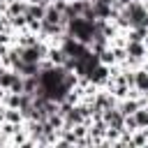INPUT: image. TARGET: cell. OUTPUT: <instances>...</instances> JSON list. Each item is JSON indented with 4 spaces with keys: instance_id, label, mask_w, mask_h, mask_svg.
<instances>
[{
    "instance_id": "3",
    "label": "cell",
    "mask_w": 148,
    "mask_h": 148,
    "mask_svg": "<svg viewBox=\"0 0 148 148\" xmlns=\"http://www.w3.org/2000/svg\"><path fill=\"white\" fill-rule=\"evenodd\" d=\"M106 79H109V67H106L104 62H99V65H97V67H95V69L88 74V81H90L92 86H97V83H104Z\"/></svg>"
},
{
    "instance_id": "4",
    "label": "cell",
    "mask_w": 148,
    "mask_h": 148,
    "mask_svg": "<svg viewBox=\"0 0 148 148\" xmlns=\"http://www.w3.org/2000/svg\"><path fill=\"white\" fill-rule=\"evenodd\" d=\"M134 88L143 95H148V72L146 69H139L134 72Z\"/></svg>"
},
{
    "instance_id": "1",
    "label": "cell",
    "mask_w": 148,
    "mask_h": 148,
    "mask_svg": "<svg viewBox=\"0 0 148 148\" xmlns=\"http://www.w3.org/2000/svg\"><path fill=\"white\" fill-rule=\"evenodd\" d=\"M44 56H49V49L44 44H30V46H21V58L25 62H39Z\"/></svg>"
},
{
    "instance_id": "10",
    "label": "cell",
    "mask_w": 148,
    "mask_h": 148,
    "mask_svg": "<svg viewBox=\"0 0 148 148\" xmlns=\"http://www.w3.org/2000/svg\"><path fill=\"white\" fill-rule=\"evenodd\" d=\"M44 2H46V5H53V2H58V0H44Z\"/></svg>"
},
{
    "instance_id": "9",
    "label": "cell",
    "mask_w": 148,
    "mask_h": 148,
    "mask_svg": "<svg viewBox=\"0 0 148 148\" xmlns=\"http://www.w3.org/2000/svg\"><path fill=\"white\" fill-rule=\"evenodd\" d=\"M2 28H5V21H2V18H0V32H2Z\"/></svg>"
},
{
    "instance_id": "7",
    "label": "cell",
    "mask_w": 148,
    "mask_h": 148,
    "mask_svg": "<svg viewBox=\"0 0 148 148\" xmlns=\"http://www.w3.org/2000/svg\"><path fill=\"white\" fill-rule=\"evenodd\" d=\"M136 109H141V102H134V99L130 102V99H127V102H123V104H120V111H123L125 116H132Z\"/></svg>"
},
{
    "instance_id": "11",
    "label": "cell",
    "mask_w": 148,
    "mask_h": 148,
    "mask_svg": "<svg viewBox=\"0 0 148 148\" xmlns=\"http://www.w3.org/2000/svg\"><path fill=\"white\" fill-rule=\"evenodd\" d=\"M113 2H118V0H113Z\"/></svg>"
},
{
    "instance_id": "2",
    "label": "cell",
    "mask_w": 148,
    "mask_h": 148,
    "mask_svg": "<svg viewBox=\"0 0 148 148\" xmlns=\"http://www.w3.org/2000/svg\"><path fill=\"white\" fill-rule=\"evenodd\" d=\"M125 53H127V58H132V60H141V58L146 56V44H143V42H127Z\"/></svg>"
},
{
    "instance_id": "5",
    "label": "cell",
    "mask_w": 148,
    "mask_h": 148,
    "mask_svg": "<svg viewBox=\"0 0 148 148\" xmlns=\"http://www.w3.org/2000/svg\"><path fill=\"white\" fill-rule=\"evenodd\" d=\"M132 116H134V120H136V127H143V130L148 127V109L141 106V109H136Z\"/></svg>"
},
{
    "instance_id": "8",
    "label": "cell",
    "mask_w": 148,
    "mask_h": 148,
    "mask_svg": "<svg viewBox=\"0 0 148 148\" xmlns=\"http://www.w3.org/2000/svg\"><path fill=\"white\" fill-rule=\"evenodd\" d=\"M2 120H5V111L0 109V123H2Z\"/></svg>"
},
{
    "instance_id": "6",
    "label": "cell",
    "mask_w": 148,
    "mask_h": 148,
    "mask_svg": "<svg viewBox=\"0 0 148 148\" xmlns=\"http://www.w3.org/2000/svg\"><path fill=\"white\" fill-rule=\"evenodd\" d=\"M25 9H28V5H25V2L14 0V2L9 5V16H12V18H14V16H23V14H25Z\"/></svg>"
}]
</instances>
